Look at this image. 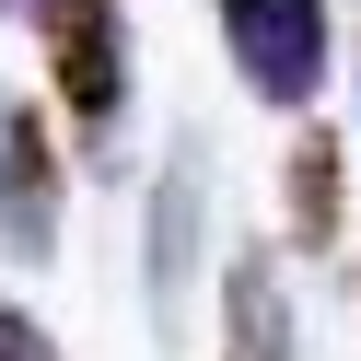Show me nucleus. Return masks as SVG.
Here are the masks:
<instances>
[{
  "label": "nucleus",
  "instance_id": "6e6552de",
  "mask_svg": "<svg viewBox=\"0 0 361 361\" xmlns=\"http://www.w3.org/2000/svg\"><path fill=\"white\" fill-rule=\"evenodd\" d=\"M0 12H35V0H0Z\"/></svg>",
  "mask_w": 361,
  "mask_h": 361
},
{
  "label": "nucleus",
  "instance_id": "20e7f679",
  "mask_svg": "<svg viewBox=\"0 0 361 361\" xmlns=\"http://www.w3.org/2000/svg\"><path fill=\"white\" fill-rule=\"evenodd\" d=\"M198 221H210V175H198V152L175 140L164 187H152V257H140V291H152V326L187 338V291H198Z\"/></svg>",
  "mask_w": 361,
  "mask_h": 361
},
{
  "label": "nucleus",
  "instance_id": "423d86ee",
  "mask_svg": "<svg viewBox=\"0 0 361 361\" xmlns=\"http://www.w3.org/2000/svg\"><path fill=\"white\" fill-rule=\"evenodd\" d=\"M280 210H291V245H303V257H326V245H338V210H350V152H338L326 128H303V140L280 152Z\"/></svg>",
  "mask_w": 361,
  "mask_h": 361
},
{
  "label": "nucleus",
  "instance_id": "39448f33",
  "mask_svg": "<svg viewBox=\"0 0 361 361\" xmlns=\"http://www.w3.org/2000/svg\"><path fill=\"white\" fill-rule=\"evenodd\" d=\"M221 361H303V326H291L268 245H233V268H221Z\"/></svg>",
  "mask_w": 361,
  "mask_h": 361
},
{
  "label": "nucleus",
  "instance_id": "0eeeda50",
  "mask_svg": "<svg viewBox=\"0 0 361 361\" xmlns=\"http://www.w3.org/2000/svg\"><path fill=\"white\" fill-rule=\"evenodd\" d=\"M0 361H59V338L35 326V314L12 303V291H0Z\"/></svg>",
  "mask_w": 361,
  "mask_h": 361
},
{
  "label": "nucleus",
  "instance_id": "7ed1b4c3",
  "mask_svg": "<svg viewBox=\"0 0 361 361\" xmlns=\"http://www.w3.org/2000/svg\"><path fill=\"white\" fill-rule=\"evenodd\" d=\"M59 198H71V164H59L47 105L0 94V257H47L59 245Z\"/></svg>",
  "mask_w": 361,
  "mask_h": 361
},
{
  "label": "nucleus",
  "instance_id": "f03ea898",
  "mask_svg": "<svg viewBox=\"0 0 361 361\" xmlns=\"http://www.w3.org/2000/svg\"><path fill=\"white\" fill-rule=\"evenodd\" d=\"M221 47L257 105H314L326 94V0H221Z\"/></svg>",
  "mask_w": 361,
  "mask_h": 361
},
{
  "label": "nucleus",
  "instance_id": "f257e3e1",
  "mask_svg": "<svg viewBox=\"0 0 361 361\" xmlns=\"http://www.w3.org/2000/svg\"><path fill=\"white\" fill-rule=\"evenodd\" d=\"M24 24L47 47V94L71 117V140L105 164L117 128H128V0H35Z\"/></svg>",
  "mask_w": 361,
  "mask_h": 361
}]
</instances>
